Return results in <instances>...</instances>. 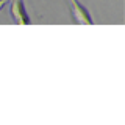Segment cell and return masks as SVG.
Segmentation results:
<instances>
[{"label": "cell", "instance_id": "obj_1", "mask_svg": "<svg viewBox=\"0 0 125 125\" xmlns=\"http://www.w3.org/2000/svg\"><path fill=\"white\" fill-rule=\"evenodd\" d=\"M69 5H70L72 17H73V21L77 23H80V25H92L94 23L88 8H84L78 0H69Z\"/></svg>", "mask_w": 125, "mask_h": 125}, {"label": "cell", "instance_id": "obj_2", "mask_svg": "<svg viewBox=\"0 0 125 125\" xmlns=\"http://www.w3.org/2000/svg\"><path fill=\"white\" fill-rule=\"evenodd\" d=\"M10 16L16 23H19V25H30V22H31L28 14H27L25 5H23L22 0H11Z\"/></svg>", "mask_w": 125, "mask_h": 125}, {"label": "cell", "instance_id": "obj_3", "mask_svg": "<svg viewBox=\"0 0 125 125\" xmlns=\"http://www.w3.org/2000/svg\"><path fill=\"white\" fill-rule=\"evenodd\" d=\"M6 3H8V0H0V11H2L3 8H5Z\"/></svg>", "mask_w": 125, "mask_h": 125}, {"label": "cell", "instance_id": "obj_4", "mask_svg": "<svg viewBox=\"0 0 125 125\" xmlns=\"http://www.w3.org/2000/svg\"><path fill=\"white\" fill-rule=\"evenodd\" d=\"M8 2H11V0H8Z\"/></svg>", "mask_w": 125, "mask_h": 125}]
</instances>
